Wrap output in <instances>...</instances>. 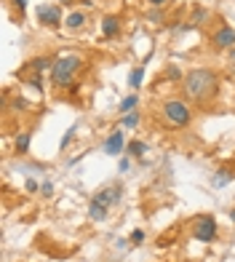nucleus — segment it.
<instances>
[{
    "mask_svg": "<svg viewBox=\"0 0 235 262\" xmlns=\"http://www.w3.org/2000/svg\"><path fill=\"white\" fill-rule=\"evenodd\" d=\"M217 86H219V78L206 67H195L185 75V94L195 102H203L208 96H214Z\"/></svg>",
    "mask_w": 235,
    "mask_h": 262,
    "instance_id": "f257e3e1",
    "label": "nucleus"
},
{
    "mask_svg": "<svg viewBox=\"0 0 235 262\" xmlns=\"http://www.w3.org/2000/svg\"><path fill=\"white\" fill-rule=\"evenodd\" d=\"M83 67V59L78 54H70V56H59L54 62V67H51V81H54V86H70L73 83L75 73Z\"/></svg>",
    "mask_w": 235,
    "mask_h": 262,
    "instance_id": "f03ea898",
    "label": "nucleus"
},
{
    "mask_svg": "<svg viewBox=\"0 0 235 262\" xmlns=\"http://www.w3.org/2000/svg\"><path fill=\"white\" fill-rule=\"evenodd\" d=\"M163 118H166L171 126H187L190 123V104H187L185 99H168L166 104H163Z\"/></svg>",
    "mask_w": 235,
    "mask_h": 262,
    "instance_id": "7ed1b4c3",
    "label": "nucleus"
},
{
    "mask_svg": "<svg viewBox=\"0 0 235 262\" xmlns=\"http://www.w3.org/2000/svg\"><path fill=\"white\" fill-rule=\"evenodd\" d=\"M217 219L214 217H208V214H203V217H198L195 219V225H193V238L195 241H200V244H211L214 238H217Z\"/></svg>",
    "mask_w": 235,
    "mask_h": 262,
    "instance_id": "20e7f679",
    "label": "nucleus"
},
{
    "mask_svg": "<svg viewBox=\"0 0 235 262\" xmlns=\"http://www.w3.org/2000/svg\"><path fill=\"white\" fill-rule=\"evenodd\" d=\"M38 22L45 27H62V11L59 5H40L38 8Z\"/></svg>",
    "mask_w": 235,
    "mask_h": 262,
    "instance_id": "39448f33",
    "label": "nucleus"
},
{
    "mask_svg": "<svg viewBox=\"0 0 235 262\" xmlns=\"http://www.w3.org/2000/svg\"><path fill=\"white\" fill-rule=\"evenodd\" d=\"M123 147H126V136H123L120 129H115L113 134L104 139V153H107V155H120Z\"/></svg>",
    "mask_w": 235,
    "mask_h": 262,
    "instance_id": "423d86ee",
    "label": "nucleus"
},
{
    "mask_svg": "<svg viewBox=\"0 0 235 262\" xmlns=\"http://www.w3.org/2000/svg\"><path fill=\"white\" fill-rule=\"evenodd\" d=\"M211 43H214V48H219V51L233 48V45H235V30L233 27L217 30V32H214V38H211Z\"/></svg>",
    "mask_w": 235,
    "mask_h": 262,
    "instance_id": "0eeeda50",
    "label": "nucleus"
},
{
    "mask_svg": "<svg viewBox=\"0 0 235 262\" xmlns=\"http://www.w3.org/2000/svg\"><path fill=\"white\" fill-rule=\"evenodd\" d=\"M120 193L123 190L120 187H104V190H99V193L94 195V198L91 201H96V204H102V206H113V204H118V201H120Z\"/></svg>",
    "mask_w": 235,
    "mask_h": 262,
    "instance_id": "6e6552de",
    "label": "nucleus"
},
{
    "mask_svg": "<svg viewBox=\"0 0 235 262\" xmlns=\"http://www.w3.org/2000/svg\"><path fill=\"white\" fill-rule=\"evenodd\" d=\"M118 32H120V22H118V16H104L102 19V35L104 38H115Z\"/></svg>",
    "mask_w": 235,
    "mask_h": 262,
    "instance_id": "1a4fd4ad",
    "label": "nucleus"
},
{
    "mask_svg": "<svg viewBox=\"0 0 235 262\" xmlns=\"http://www.w3.org/2000/svg\"><path fill=\"white\" fill-rule=\"evenodd\" d=\"M107 214H110V206H102V204H96V201H91L88 217L94 219V222H104V219H107Z\"/></svg>",
    "mask_w": 235,
    "mask_h": 262,
    "instance_id": "9d476101",
    "label": "nucleus"
},
{
    "mask_svg": "<svg viewBox=\"0 0 235 262\" xmlns=\"http://www.w3.org/2000/svg\"><path fill=\"white\" fill-rule=\"evenodd\" d=\"M230 182H233L230 169H219V172L211 176V187H225V185H230Z\"/></svg>",
    "mask_w": 235,
    "mask_h": 262,
    "instance_id": "9b49d317",
    "label": "nucleus"
},
{
    "mask_svg": "<svg viewBox=\"0 0 235 262\" xmlns=\"http://www.w3.org/2000/svg\"><path fill=\"white\" fill-rule=\"evenodd\" d=\"M83 24H86V14L83 11H73V14L64 19V27H70V30H80Z\"/></svg>",
    "mask_w": 235,
    "mask_h": 262,
    "instance_id": "f8f14e48",
    "label": "nucleus"
},
{
    "mask_svg": "<svg viewBox=\"0 0 235 262\" xmlns=\"http://www.w3.org/2000/svg\"><path fill=\"white\" fill-rule=\"evenodd\" d=\"M136 104H139V96L131 94V96H126V99L120 102V107H118V110H120V115H128V113H134V110H136Z\"/></svg>",
    "mask_w": 235,
    "mask_h": 262,
    "instance_id": "ddd939ff",
    "label": "nucleus"
},
{
    "mask_svg": "<svg viewBox=\"0 0 235 262\" xmlns=\"http://www.w3.org/2000/svg\"><path fill=\"white\" fill-rule=\"evenodd\" d=\"M30 139H32L30 131H19V134H16V153H27V150H30Z\"/></svg>",
    "mask_w": 235,
    "mask_h": 262,
    "instance_id": "4468645a",
    "label": "nucleus"
},
{
    "mask_svg": "<svg viewBox=\"0 0 235 262\" xmlns=\"http://www.w3.org/2000/svg\"><path fill=\"white\" fill-rule=\"evenodd\" d=\"M126 150H128V155H134V158H142V155L147 153V145L142 139H134V142H128Z\"/></svg>",
    "mask_w": 235,
    "mask_h": 262,
    "instance_id": "2eb2a0df",
    "label": "nucleus"
},
{
    "mask_svg": "<svg viewBox=\"0 0 235 262\" xmlns=\"http://www.w3.org/2000/svg\"><path fill=\"white\" fill-rule=\"evenodd\" d=\"M30 70H35L38 75L43 73V70H48V67H54V62H51V59H45V56H40V59H32V62L27 64Z\"/></svg>",
    "mask_w": 235,
    "mask_h": 262,
    "instance_id": "dca6fc26",
    "label": "nucleus"
},
{
    "mask_svg": "<svg viewBox=\"0 0 235 262\" xmlns=\"http://www.w3.org/2000/svg\"><path fill=\"white\" fill-rule=\"evenodd\" d=\"M136 123H139V113H136V110L120 118V126H123V129H136Z\"/></svg>",
    "mask_w": 235,
    "mask_h": 262,
    "instance_id": "f3484780",
    "label": "nucleus"
},
{
    "mask_svg": "<svg viewBox=\"0 0 235 262\" xmlns=\"http://www.w3.org/2000/svg\"><path fill=\"white\" fill-rule=\"evenodd\" d=\"M142 78H145V67H134V70H131V78H128L131 88H139V86H142Z\"/></svg>",
    "mask_w": 235,
    "mask_h": 262,
    "instance_id": "a211bd4d",
    "label": "nucleus"
},
{
    "mask_svg": "<svg viewBox=\"0 0 235 262\" xmlns=\"http://www.w3.org/2000/svg\"><path fill=\"white\" fill-rule=\"evenodd\" d=\"M75 134H78V126H70V129H67V134H64V136H62V142H59V147H62V150H64V147H67V145H70V142H73V139H75Z\"/></svg>",
    "mask_w": 235,
    "mask_h": 262,
    "instance_id": "6ab92c4d",
    "label": "nucleus"
},
{
    "mask_svg": "<svg viewBox=\"0 0 235 262\" xmlns=\"http://www.w3.org/2000/svg\"><path fill=\"white\" fill-rule=\"evenodd\" d=\"M27 86L35 88V91H43V78H40V75H32L30 81H27Z\"/></svg>",
    "mask_w": 235,
    "mask_h": 262,
    "instance_id": "aec40b11",
    "label": "nucleus"
},
{
    "mask_svg": "<svg viewBox=\"0 0 235 262\" xmlns=\"http://www.w3.org/2000/svg\"><path fill=\"white\" fill-rule=\"evenodd\" d=\"M206 16H208V11H206V8H198V11H195V19H193V22H190V24H193V27H198V24H200V22H203V19H206Z\"/></svg>",
    "mask_w": 235,
    "mask_h": 262,
    "instance_id": "412c9836",
    "label": "nucleus"
},
{
    "mask_svg": "<svg viewBox=\"0 0 235 262\" xmlns=\"http://www.w3.org/2000/svg\"><path fill=\"white\" fill-rule=\"evenodd\" d=\"M168 81H182V70L179 67H174V64H171V67H168Z\"/></svg>",
    "mask_w": 235,
    "mask_h": 262,
    "instance_id": "4be33fe9",
    "label": "nucleus"
},
{
    "mask_svg": "<svg viewBox=\"0 0 235 262\" xmlns=\"http://www.w3.org/2000/svg\"><path fill=\"white\" fill-rule=\"evenodd\" d=\"M128 169H131V161H128V158L118 161V172H120V174H128Z\"/></svg>",
    "mask_w": 235,
    "mask_h": 262,
    "instance_id": "5701e85b",
    "label": "nucleus"
},
{
    "mask_svg": "<svg viewBox=\"0 0 235 262\" xmlns=\"http://www.w3.org/2000/svg\"><path fill=\"white\" fill-rule=\"evenodd\" d=\"M24 190H27V193H38V190H40V185H38L35 179H27V182H24Z\"/></svg>",
    "mask_w": 235,
    "mask_h": 262,
    "instance_id": "b1692460",
    "label": "nucleus"
},
{
    "mask_svg": "<svg viewBox=\"0 0 235 262\" xmlns=\"http://www.w3.org/2000/svg\"><path fill=\"white\" fill-rule=\"evenodd\" d=\"M40 193L45 195V198H48V195L54 193V185H51V182H43V185H40Z\"/></svg>",
    "mask_w": 235,
    "mask_h": 262,
    "instance_id": "393cba45",
    "label": "nucleus"
},
{
    "mask_svg": "<svg viewBox=\"0 0 235 262\" xmlns=\"http://www.w3.org/2000/svg\"><path fill=\"white\" fill-rule=\"evenodd\" d=\"M131 241H134V244H142V241H145V230H134L131 233Z\"/></svg>",
    "mask_w": 235,
    "mask_h": 262,
    "instance_id": "a878e982",
    "label": "nucleus"
},
{
    "mask_svg": "<svg viewBox=\"0 0 235 262\" xmlns=\"http://www.w3.org/2000/svg\"><path fill=\"white\" fill-rule=\"evenodd\" d=\"M14 5L19 8V14H24V8H27V0H14Z\"/></svg>",
    "mask_w": 235,
    "mask_h": 262,
    "instance_id": "bb28decb",
    "label": "nucleus"
},
{
    "mask_svg": "<svg viewBox=\"0 0 235 262\" xmlns=\"http://www.w3.org/2000/svg\"><path fill=\"white\" fill-rule=\"evenodd\" d=\"M147 19H150V22H160V19H163V16H160V11H153V14H150Z\"/></svg>",
    "mask_w": 235,
    "mask_h": 262,
    "instance_id": "cd10ccee",
    "label": "nucleus"
},
{
    "mask_svg": "<svg viewBox=\"0 0 235 262\" xmlns=\"http://www.w3.org/2000/svg\"><path fill=\"white\" fill-rule=\"evenodd\" d=\"M147 3H150V5H153V8H160V5H163V3H166V0H147Z\"/></svg>",
    "mask_w": 235,
    "mask_h": 262,
    "instance_id": "c85d7f7f",
    "label": "nucleus"
},
{
    "mask_svg": "<svg viewBox=\"0 0 235 262\" xmlns=\"http://www.w3.org/2000/svg\"><path fill=\"white\" fill-rule=\"evenodd\" d=\"M230 62H233V67H235V45L230 48Z\"/></svg>",
    "mask_w": 235,
    "mask_h": 262,
    "instance_id": "c756f323",
    "label": "nucleus"
},
{
    "mask_svg": "<svg viewBox=\"0 0 235 262\" xmlns=\"http://www.w3.org/2000/svg\"><path fill=\"white\" fill-rule=\"evenodd\" d=\"M230 219H233V222H235V209H233V212H230Z\"/></svg>",
    "mask_w": 235,
    "mask_h": 262,
    "instance_id": "7c9ffc66",
    "label": "nucleus"
}]
</instances>
